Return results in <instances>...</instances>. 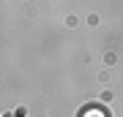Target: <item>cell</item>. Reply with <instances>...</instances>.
Segmentation results:
<instances>
[{
    "mask_svg": "<svg viewBox=\"0 0 123 117\" xmlns=\"http://www.w3.org/2000/svg\"><path fill=\"white\" fill-rule=\"evenodd\" d=\"M82 117H110L107 114V109H101V106H90V109H85Z\"/></svg>",
    "mask_w": 123,
    "mask_h": 117,
    "instance_id": "1",
    "label": "cell"
}]
</instances>
